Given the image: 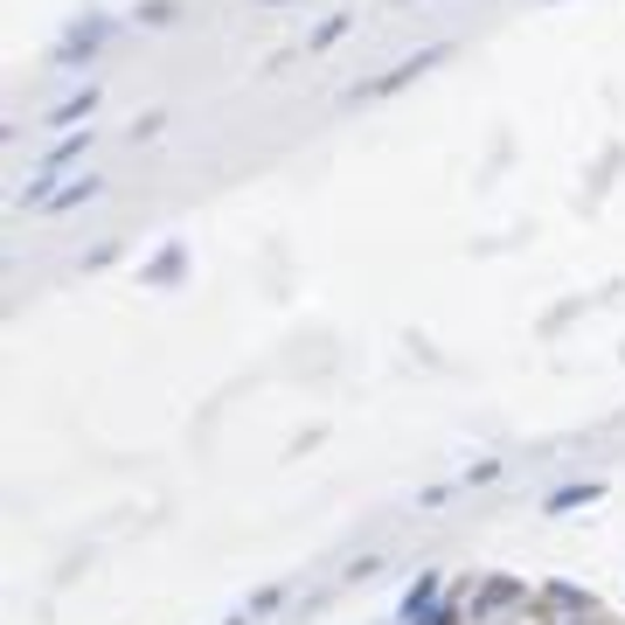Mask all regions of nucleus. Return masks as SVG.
I'll list each match as a JSON object with an SVG mask.
<instances>
[{"label": "nucleus", "mask_w": 625, "mask_h": 625, "mask_svg": "<svg viewBox=\"0 0 625 625\" xmlns=\"http://www.w3.org/2000/svg\"><path fill=\"white\" fill-rule=\"evenodd\" d=\"M265 8H293V0H265Z\"/></svg>", "instance_id": "6e6552de"}, {"label": "nucleus", "mask_w": 625, "mask_h": 625, "mask_svg": "<svg viewBox=\"0 0 625 625\" xmlns=\"http://www.w3.org/2000/svg\"><path fill=\"white\" fill-rule=\"evenodd\" d=\"M445 49H452V42H431V49H417L410 63H397V70H382V76H369V84H361L355 98H382V91H403V84H417V76H424V70L438 63V57H445Z\"/></svg>", "instance_id": "f257e3e1"}, {"label": "nucleus", "mask_w": 625, "mask_h": 625, "mask_svg": "<svg viewBox=\"0 0 625 625\" xmlns=\"http://www.w3.org/2000/svg\"><path fill=\"white\" fill-rule=\"evenodd\" d=\"M98 42H104V21H84V29H76V35L57 49V63H91V57H98Z\"/></svg>", "instance_id": "7ed1b4c3"}, {"label": "nucleus", "mask_w": 625, "mask_h": 625, "mask_svg": "<svg viewBox=\"0 0 625 625\" xmlns=\"http://www.w3.org/2000/svg\"><path fill=\"white\" fill-rule=\"evenodd\" d=\"M341 35H348V14H327V21H320V29H312L299 49H327V42H341Z\"/></svg>", "instance_id": "39448f33"}, {"label": "nucleus", "mask_w": 625, "mask_h": 625, "mask_svg": "<svg viewBox=\"0 0 625 625\" xmlns=\"http://www.w3.org/2000/svg\"><path fill=\"white\" fill-rule=\"evenodd\" d=\"M181 265H188V257H181V250H167V257H153V278H181Z\"/></svg>", "instance_id": "0eeeda50"}, {"label": "nucleus", "mask_w": 625, "mask_h": 625, "mask_svg": "<svg viewBox=\"0 0 625 625\" xmlns=\"http://www.w3.org/2000/svg\"><path fill=\"white\" fill-rule=\"evenodd\" d=\"M397 8H417V0H397Z\"/></svg>", "instance_id": "1a4fd4ad"}, {"label": "nucleus", "mask_w": 625, "mask_h": 625, "mask_svg": "<svg viewBox=\"0 0 625 625\" xmlns=\"http://www.w3.org/2000/svg\"><path fill=\"white\" fill-rule=\"evenodd\" d=\"M98 104H104V91H98V84H84V91H76V98H63V104H57V112H49V125H84V119L98 112Z\"/></svg>", "instance_id": "f03ea898"}, {"label": "nucleus", "mask_w": 625, "mask_h": 625, "mask_svg": "<svg viewBox=\"0 0 625 625\" xmlns=\"http://www.w3.org/2000/svg\"><path fill=\"white\" fill-rule=\"evenodd\" d=\"M98 195V174H84V181H70L63 195H49V216H63V208H76V202H91Z\"/></svg>", "instance_id": "20e7f679"}, {"label": "nucleus", "mask_w": 625, "mask_h": 625, "mask_svg": "<svg viewBox=\"0 0 625 625\" xmlns=\"http://www.w3.org/2000/svg\"><path fill=\"white\" fill-rule=\"evenodd\" d=\"M597 501V486H563V493H550V508L563 514V508H591Z\"/></svg>", "instance_id": "423d86ee"}]
</instances>
